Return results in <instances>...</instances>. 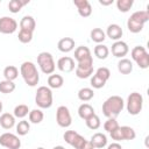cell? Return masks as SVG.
I'll return each mask as SVG.
<instances>
[{
	"label": "cell",
	"mask_w": 149,
	"mask_h": 149,
	"mask_svg": "<svg viewBox=\"0 0 149 149\" xmlns=\"http://www.w3.org/2000/svg\"><path fill=\"white\" fill-rule=\"evenodd\" d=\"M125 108V101L120 95H111L102 104V114L108 118H116Z\"/></svg>",
	"instance_id": "cell-1"
},
{
	"label": "cell",
	"mask_w": 149,
	"mask_h": 149,
	"mask_svg": "<svg viewBox=\"0 0 149 149\" xmlns=\"http://www.w3.org/2000/svg\"><path fill=\"white\" fill-rule=\"evenodd\" d=\"M20 73L24 80V83L30 86V87H34L38 84L40 81V74H38V71H37V68L36 65L30 62V61H26L21 64L20 66Z\"/></svg>",
	"instance_id": "cell-2"
},
{
	"label": "cell",
	"mask_w": 149,
	"mask_h": 149,
	"mask_svg": "<svg viewBox=\"0 0 149 149\" xmlns=\"http://www.w3.org/2000/svg\"><path fill=\"white\" fill-rule=\"evenodd\" d=\"M149 21V12L148 10H137L134 12L127 20V28L130 33L137 34L140 33L144 24Z\"/></svg>",
	"instance_id": "cell-3"
},
{
	"label": "cell",
	"mask_w": 149,
	"mask_h": 149,
	"mask_svg": "<svg viewBox=\"0 0 149 149\" xmlns=\"http://www.w3.org/2000/svg\"><path fill=\"white\" fill-rule=\"evenodd\" d=\"M52 91L48 86H40L36 91L35 95V104L44 109V108H50L52 106Z\"/></svg>",
	"instance_id": "cell-4"
},
{
	"label": "cell",
	"mask_w": 149,
	"mask_h": 149,
	"mask_svg": "<svg viewBox=\"0 0 149 149\" xmlns=\"http://www.w3.org/2000/svg\"><path fill=\"white\" fill-rule=\"evenodd\" d=\"M37 64L44 74H52L56 69L54 57L48 51H42L37 55Z\"/></svg>",
	"instance_id": "cell-5"
},
{
	"label": "cell",
	"mask_w": 149,
	"mask_h": 149,
	"mask_svg": "<svg viewBox=\"0 0 149 149\" xmlns=\"http://www.w3.org/2000/svg\"><path fill=\"white\" fill-rule=\"evenodd\" d=\"M143 107V97L141 93L139 92H132L128 98H127V102H126V108L127 112L130 115H139L142 111Z\"/></svg>",
	"instance_id": "cell-6"
},
{
	"label": "cell",
	"mask_w": 149,
	"mask_h": 149,
	"mask_svg": "<svg viewBox=\"0 0 149 149\" xmlns=\"http://www.w3.org/2000/svg\"><path fill=\"white\" fill-rule=\"evenodd\" d=\"M133 61L139 65L140 69H148L149 68V54L147 52L144 47L136 45L130 51Z\"/></svg>",
	"instance_id": "cell-7"
},
{
	"label": "cell",
	"mask_w": 149,
	"mask_h": 149,
	"mask_svg": "<svg viewBox=\"0 0 149 149\" xmlns=\"http://www.w3.org/2000/svg\"><path fill=\"white\" fill-rule=\"evenodd\" d=\"M112 140H114L115 142H120V141H132L136 137V133L135 130L129 127V126H119L115 130H113L112 133H109Z\"/></svg>",
	"instance_id": "cell-8"
},
{
	"label": "cell",
	"mask_w": 149,
	"mask_h": 149,
	"mask_svg": "<svg viewBox=\"0 0 149 149\" xmlns=\"http://www.w3.org/2000/svg\"><path fill=\"white\" fill-rule=\"evenodd\" d=\"M63 139L68 144H70L74 149H81L84 143L87 141L84 136H81L76 130H66L63 135Z\"/></svg>",
	"instance_id": "cell-9"
},
{
	"label": "cell",
	"mask_w": 149,
	"mask_h": 149,
	"mask_svg": "<svg viewBox=\"0 0 149 149\" xmlns=\"http://www.w3.org/2000/svg\"><path fill=\"white\" fill-rule=\"evenodd\" d=\"M56 122L62 128H68L72 123V118L66 106H59L56 111Z\"/></svg>",
	"instance_id": "cell-10"
},
{
	"label": "cell",
	"mask_w": 149,
	"mask_h": 149,
	"mask_svg": "<svg viewBox=\"0 0 149 149\" xmlns=\"http://www.w3.org/2000/svg\"><path fill=\"white\" fill-rule=\"evenodd\" d=\"M0 146L7 149H20L21 140L13 133H3L0 135Z\"/></svg>",
	"instance_id": "cell-11"
},
{
	"label": "cell",
	"mask_w": 149,
	"mask_h": 149,
	"mask_svg": "<svg viewBox=\"0 0 149 149\" xmlns=\"http://www.w3.org/2000/svg\"><path fill=\"white\" fill-rule=\"evenodd\" d=\"M17 29V22L15 19L10 16H2L0 17V33L1 34H13Z\"/></svg>",
	"instance_id": "cell-12"
},
{
	"label": "cell",
	"mask_w": 149,
	"mask_h": 149,
	"mask_svg": "<svg viewBox=\"0 0 149 149\" xmlns=\"http://www.w3.org/2000/svg\"><path fill=\"white\" fill-rule=\"evenodd\" d=\"M76 76L80 79H85L92 76L93 73V62H84V63H77L74 68Z\"/></svg>",
	"instance_id": "cell-13"
},
{
	"label": "cell",
	"mask_w": 149,
	"mask_h": 149,
	"mask_svg": "<svg viewBox=\"0 0 149 149\" xmlns=\"http://www.w3.org/2000/svg\"><path fill=\"white\" fill-rule=\"evenodd\" d=\"M74 59L77 61V63L93 62L91 50L85 45H80V47L76 48V50H74Z\"/></svg>",
	"instance_id": "cell-14"
},
{
	"label": "cell",
	"mask_w": 149,
	"mask_h": 149,
	"mask_svg": "<svg viewBox=\"0 0 149 149\" xmlns=\"http://www.w3.org/2000/svg\"><path fill=\"white\" fill-rule=\"evenodd\" d=\"M112 55L114 57H118V58H123L128 52H129V47L126 42L123 41H115L113 44H112Z\"/></svg>",
	"instance_id": "cell-15"
},
{
	"label": "cell",
	"mask_w": 149,
	"mask_h": 149,
	"mask_svg": "<svg viewBox=\"0 0 149 149\" xmlns=\"http://www.w3.org/2000/svg\"><path fill=\"white\" fill-rule=\"evenodd\" d=\"M57 68L59 71L62 72H65V73H70L74 70L76 68V64H74V59L72 57H69V56H64V57H61L58 61H57Z\"/></svg>",
	"instance_id": "cell-16"
},
{
	"label": "cell",
	"mask_w": 149,
	"mask_h": 149,
	"mask_svg": "<svg viewBox=\"0 0 149 149\" xmlns=\"http://www.w3.org/2000/svg\"><path fill=\"white\" fill-rule=\"evenodd\" d=\"M73 5L77 7L78 14L81 17H88L92 14V6L88 0H73Z\"/></svg>",
	"instance_id": "cell-17"
},
{
	"label": "cell",
	"mask_w": 149,
	"mask_h": 149,
	"mask_svg": "<svg viewBox=\"0 0 149 149\" xmlns=\"http://www.w3.org/2000/svg\"><path fill=\"white\" fill-rule=\"evenodd\" d=\"M105 34H106L107 37H109V38L113 40V41H120V38L122 37L123 31H122V28H121L119 24L112 23V24H109V26L107 27Z\"/></svg>",
	"instance_id": "cell-18"
},
{
	"label": "cell",
	"mask_w": 149,
	"mask_h": 149,
	"mask_svg": "<svg viewBox=\"0 0 149 149\" xmlns=\"http://www.w3.org/2000/svg\"><path fill=\"white\" fill-rule=\"evenodd\" d=\"M57 48L61 52H70L74 49V40L72 37H63L58 41Z\"/></svg>",
	"instance_id": "cell-19"
},
{
	"label": "cell",
	"mask_w": 149,
	"mask_h": 149,
	"mask_svg": "<svg viewBox=\"0 0 149 149\" xmlns=\"http://www.w3.org/2000/svg\"><path fill=\"white\" fill-rule=\"evenodd\" d=\"M90 142L92 143V146L95 149H101V148L107 146V137L102 133H95V134H93L91 136Z\"/></svg>",
	"instance_id": "cell-20"
},
{
	"label": "cell",
	"mask_w": 149,
	"mask_h": 149,
	"mask_svg": "<svg viewBox=\"0 0 149 149\" xmlns=\"http://www.w3.org/2000/svg\"><path fill=\"white\" fill-rule=\"evenodd\" d=\"M0 126L3 129H10L15 126V116L10 113H2L0 115Z\"/></svg>",
	"instance_id": "cell-21"
},
{
	"label": "cell",
	"mask_w": 149,
	"mask_h": 149,
	"mask_svg": "<svg viewBox=\"0 0 149 149\" xmlns=\"http://www.w3.org/2000/svg\"><path fill=\"white\" fill-rule=\"evenodd\" d=\"M93 114H95L94 113V108L90 105V104H87V102H84V104H81L79 107H78V115H79V118L80 119H83V120H87L90 116H92Z\"/></svg>",
	"instance_id": "cell-22"
},
{
	"label": "cell",
	"mask_w": 149,
	"mask_h": 149,
	"mask_svg": "<svg viewBox=\"0 0 149 149\" xmlns=\"http://www.w3.org/2000/svg\"><path fill=\"white\" fill-rule=\"evenodd\" d=\"M36 28V21L31 15H26L21 19L20 21V29H24V30H30L34 33Z\"/></svg>",
	"instance_id": "cell-23"
},
{
	"label": "cell",
	"mask_w": 149,
	"mask_h": 149,
	"mask_svg": "<svg viewBox=\"0 0 149 149\" xmlns=\"http://www.w3.org/2000/svg\"><path fill=\"white\" fill-rule=\"evenodd\" d=\"M118 70L122 74H129L133 71V63L128 58H121L118 62Z\"/></svg>",
	"instance_id": "cell-24"
},
{
	"label": "cell",
	"mask_w": 149,
	"mask_h": 149,
	"mask_svg": "<svg viewBox=\"0 0 149 149\" xmlns=\"http://www.w3.org/2000/svg\"><path fill=\"white\" fill-rule=\"evenodd\" d=\"M64 84V78L61 74H50L48 77V87L50 88H61Z\"/></svg>",
	"instance_id": "cell-25"
},
{
	"label": "cell",
	"mask_w": 149,
	"mask_h": 149,
	"mask_svg": "<svg viewBox=\"0 0 149 149\" xmlns=\"http://www.w3.org/2000/svg\"><path fill=\"white\" fill-rule=\"evenodd\" d=\"M28 118H29V122L30 123H41L44 119V113L41 111V108H35V109H31L29 111V114H28Z\"/></svg>",
	"instance_id": "cell-26"
},
{
	"label": "cell",
	"mask_w": 149,
	"mask_h": 149,
	"mask_svg": "<svg viewBox=\"0 0 149 149\" xmlns=\"http://www.w3.org/2000/svg\"><path fill=\"white\" fill-rule=\"evenodd\" d=\"M28 3H29V0H10L8 2V9L10 13L16 14L22 9L23 6H26Z\"/></svg>",
	"instance_id": "cell-27"
},
{
	"label": "cell",
	"mask_w": 149,
	"mask_h": 149,
	"mask_svg": "<svg viewBox=\"0 0 149 149\" xmlns=\"http://www.w3.org/2000/svg\"><path fill=\"white\" fill-rule=\"evenodd\" d=\"M90 37L97 44H101L106 38V34L101 28H93L90 33Z\"/></svg>",
	"instance_id": "cell-28"
},
{
	"label": "cell",
	"mask_w": 149,
	"mask_h": 149,
	"mask_svg": "<svg viewBox=\"0 0 149 149\" xmlns=\"http://www.w3.org/2000/svg\"><path fill=\"white\" fill-rule=\"evenodd\" d=\"M93 54L98 59H106L109 55V49L105 44H97L93 49Z\"/></svg>",
	"instance_id": "cell-29"
},
{
	"label": "cell",
	"mask_w": 149,
	"mask_h": 149,
	"mask_svg": "<svg viewBox=\"0 0 149 149\" xmlns=\"http://www.w3.org/2000/svg\"><path fill=\"white\" fill-rule=\"evenodd\" d=\"M3 77L6 80L14 81L19 77V69L14 65H8L3 69Z\"/></svg>",
	"instance_id": "cell-30"
},
{
	"label": "cell",
	"mask_w": 149,
	"mask_h": 149,
	"mask_svg": "<svg viewBox=\"0 0 149 149\" xmlns=\"http://www.w3.org/2000/svg\"><path fill=\"white\" fill-rule=\"evenodd\" d=\"M77 95H78V99L80 101H84V102L85 101H90L94 97V91L91 87H83V88H80L78 91Z\"/></svg>",
	"instance_id": "cell-31"
},
{
	"label": "cell",
	"mask_w": 149,
	"mask_h": 149,
	"mask_svg": "<svg viewBox=\"0 0 149 149\" xmlns=\"http://www.w3.org/2000/svg\"><path fill=\"white\" fill-rule=\"evenodd\" d=\"M30 130V122L22 119L21 121H19V123L16 125V134L20 136H24L29 133Z\"/></svg>",
	"instance_id": "cell-32"
},
{
	"label": "cell",
	"mask_w": 149,
	"mask_h": 149,
	"mask_svg": "<svg viewBox=\"0 0 149 149\" xmlns=\"http://www.w3.org/2000/svg\"><path fill=\"white\" fill-rule=\"evenodd\" d=\"M28 114H29V108H28V106L24 105V104H20V105H17V106H15V108H14V111H13V115H14L15 118H17V119H23V118H26Z\"/></svg>",
	"instance_id": "cell-33"
},
{
	"label": "cell",
	"mask_w": 149,
	"mask_h": 149,
	"mask_svg": "<svg viewBox=\"0 0 149 149\" xmlns=\"http://www.w3.org/2000/svg\"><path fill=\"white\" fill-rule=\"evenodd\" d=\"M15 90V84L14 81H10V80H1L0 81V92L3 93V94H8V93H12L14 92Z\"/></svg>",
	"instance_id": "cell-34"
},
{
	"label": "cell",
	"mask_w": 149,
	"mask_h": 149,
	"mask_svg": "<svg viewBox=\"0 0 149 149\" xmlns=\"http://www.w3.org/2000/svg\"><path fill=\"white\" fill-rule=\"evenodd\" d=\"M85 123H86L87 128H90V129H92V130H95V129H98V128L101 126L100 118H99L97 114H93V115L90 116L87 120H85Z\"/></svg>",
	"instance_id": "cell-35"
},
{
	"label": "cell",
	"mask_w": 149,
	"mask_h": 149,
	"mask_svg": "<svg viewBox=\"0 0 149 149\" xmlns=\"http://www.w3.org/2000/svg\"><path fill=\"white\" fill-rule=\"evenodd\" d=\"M134 5V0H116V8L121 13H127Z\"/></svg>",
	"instance_id": "cell-36"
},
{
	"label": "cell",
	"mask_w": 149,
	"mask_h": 149,
	"mask_svg": "<svg viewBox=\"0 0 149 149\" xmlns=\"http://www.w3.org/2000/svg\"><path fill=\"white\" fill-rule=\"evenodd\" d=\"M17 38L21 43L23 44H27L29 42H31L33 40V31L30 30H24V29H20L19 31V35H17Z\"/></svg>",
	"instance_id": "cell-37"
},
{
	"label": "cell",
	"mask_w": 149,
	"mask_h": 149,
	"mask_svg": "<svg viewBox=\"0 0 149 149\" xmlns=\"http://www.w3.org/2000/svg\"><path fill=\"white\" fill-rule=\"evenodd\" d=\"M119 127V123L116 121V119L114 118H108L105 123H104V129L107 132V133H112L113 130H115L116 128Z\"/></svg>",
	"instance_id": "cell-38"
},
{
	"label": "cell",
	"mask_w": 149,
	"mask_h": 149,
	"mask_svg": "<svg viewBox=\"0 0 149 149\" xmlns=\"http://www.w3.org/2000/svg\"><path fill=\"white\" fill-rule=\"evenodd\" d=\"M90 83H91V86H92L93 88H101V87H104L105 84H106V81H105L104 79H101L100 77H98L97 74H93V76L91 77Z\"/></svg>",
	"instance_id": "cell-39"
},
{
	"label": "cell",
	"mask_w": 149,
	"mask_h": 149,
	"mask_svg": "<svg viewBox=\"0 0 149 149\" xmlns=\"http://www.w3.org/2000/svg\"><path fill=\"white\" fill-rule=\"evenodd\" d=\"M94 74H97L98 77H100L101 79H104L105 81H107L109 79V77H111V71H109V69H107L105 66H101V68L97 69V71H95Z\"/></svg>",
	"instance_id": "cell-40"
},
{
	"label": "cell",
	"mask_w": 149,
	"mask_h": 149,
	"mask_svg": "<svg viewBox=\"0 0 149 149\" xmlns=\"http://www.w3.org/2000/svg\"><path fill=\"white\" fill-rule=\"evenodd\" d=\"M107 149H122V147H121V144L119 142H113V143L108 144Z\"/></svg>",
	"instance_id": "cell-41"
},
{
	"label": "cell",
	"mask_w": 149,
	"mask_h": 149,
	"mask_svg": "<svg viewBox=\"0 0 149 149\" xmlns=\"http://www.w3.org/2000/svg\"><path fill=\"white\" fill-rule=\"evenodd\" d=\"M113 2H114L113 0H99V3L102 5V6H109V5H112Z\"/></svg>",
	"instance_id": "cell-42"
},
{
	"label": "cell",
	"mask_w": 149,
	"mask_h": 149,
	"mask_svg": "<svg viewBox=\"0 0 149 149\" xmlns=\"http://www.w3.org/2000/svg\"><path fill=\"white\" fill-rule=\"evenodd\" d=\"M81 149H95V148L92 146V143H91L90 141H86V142L84 143V146H83Z\"/></svg>",
	"instance_id": "cell-43"
},
{
	"label": "cell",
	"mask_w": 149,
	"mask_h": 149,
	"mask_svg": "<svg viewBox=\"0 0 149 149\" xmlns=\"http://www.w3.org/2000/svg\"><path fill=\"white\" fill-rule=\"evenodd\" d=\"M52 149H65L63 146H56V147H54Z\"/></svg>",
	"instance_id": "cell-44"
},
{
	"label": "cell",
	"mask_w": 149,
	"mask_h": 149,
	"mask_svg": "<svg viewBox=\"0 0 149 149\" xmlns=\"http://www.w3.org/2000/svg\"><path fill=\"white\" fill-rule=\"evenodd\" d=\"M2 108H3V105H2V101L0 100V113L2 112Z\"/></svg>",
	"instance_id": "cell-45"
},
{
	"label": "cell",
	"mask_w": 149,
	"mask_h": 149,
	"mask_svg": "<svg viewBox=\"0 0 149 149\" xmlns=\"http://www.w3.org/2000/svg\"><path fill=\"white\" fill-rule=\"evenodd\" d=\"M36 149H44L43 147H38V148H36Z\"/></svg>",
	"instance_id": "cell-46"
}]
</instances>
